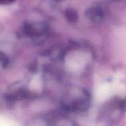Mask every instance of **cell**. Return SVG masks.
<instances>
[{"mask_svg": "<svg viewBox=\"0 0 126 126\" xmlns=\"http://www.w3.org/2000/svg\"><path fill=\"white\" fill-rule=\"evenodd\" d=\"M89 18L91 20L96 22L103 18V10L98 4H94V5L89 9Z\"/></svg>", "mask_w": 126, "mask_h": 126, "instance_id": "obj_1", "label": "cell"}, {"mask_svg": "<svg viewBox=\"0 0 126 126\" xmlns=\"http://www.w3.org/2000/svg\"><path fill=\"white\" fill-rule=\"evenodd\" d=\"M41 85V82H40V79L38 77H35L32 80V81L31 82V86L33 89H37L40 87Z\"/></svg>", "mask_w": 126, "mask_h": 126, "instance_id": "obj_2", "label": "cell"}, {"mask_svg": "<svg viewBox=\"0 0 126 126\" xmlns=\"http://www.w3.org/2000/svg\"><path fill=\"white\" fill-rule=\"evenodd\" d=\"M13 125L12 121L10 120H8L7 118H3L0 117V126H11Z\"/></svg>", "mask_w": 126, "mask_h": 126, "instance_id": "obj_3", "label": "cell"}]
</instances>
